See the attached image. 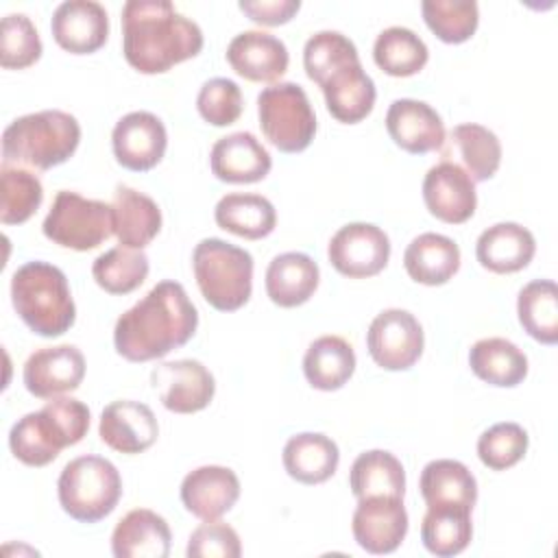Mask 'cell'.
<instances>
[{
	"label": "cell",
	"instance_id": "ab89813d",
	"mask_svg": "<svg viewBox=\"0 0 558 558\" xmlns=\"http://www.w3.org/2000/svg\"><path fill=\"white\" fill-rule=\"evenodd\" d=\"M44 187L37 174L2 163L0 168V222L2 225H22L26 222L41 205Z\"/></svg>",
	"mask_w": 558,
	"mask_h": 558
},
{
	"label": "cell",
	"instance_id": "9c48e42d",
	"mask_svg": "<svg viewBox=\"0 0 558 558\" xmlns=\"http://www.w3.org/2000/svg\"><path fill=\"white\" fill-rule=\"evenodd\" d=\"M44 235L72 251H92L113 235V207L78 192H57L41 225Z\"/></svg>",
	"mask_w": 558,
	"mask_h": 558
},
{
	"label": "cell",
	"instance_id": "484cf974",
	"mask_svg": "<svg viewBox=\"0 0 558 558\" xmlns=\"http://www.w3.org/2000/svg\"><path fill=\"white\" fill-rule=\"evenodd\" d=\"M168 521L148 510L135 508L126 512L111 534V551L116 558H166L170 554Z\"/></svg>",
	"mask_w": 558,
	"mask_h": 558
},
{
	"label": "cell",
	"instance_id": "bcb514c9",
	"mask_svg": "<svg viewBox=\"0 0 558 558\" xmlns=\"http://www.w3.org/2000/svg\"><path fill=\"white\" fill-rule=\"evenodd\" d=\"M190 558H238L242 554L238 532L222 521L201 523L187 538Z\"/></svg>",
	"mask_w": 558,
	"mask_h": 558
},
{
	"label": "cell",
	"instance_id": "4fadbf2b",
	"mask_svg": "<svg viewBox=\"0 0 558 558\" xmlns=\"http://www.w3.org/2000/svg\"><path fill=\"white\" fill-rule=\"evenodd\" d=\"M111 146L116 161L133 172L155 168L168 146L163 122L150 111H131L122 116L111 131Z\"/></svg>",
	"mask_w": 558,
	"mask_h": 558
},
{
	"label": "cell",
	"instance_id": "60d3db41",
	"mask_svg": "<svg viewBox=\"0 0 558 558\" xmlns=\"http://www.w3.org/2000/svg\"><path fill=\"white\" fill-rule=\"evenodd\" d=\"M427 28L445 44H462L480 24V7L473 0H425L421 4Z\"/></svg>",
	"mask_w": 558,
	"mask_h": 558
},
{
	"label": "cell",
	"instance_id": "3957f363",
	"mask_svg": "<svg viewBox=\"0 0 558 558\" xmlns=\"http://www.w3.org/2000/svg\"><path fill=\"white\" fill-rule=\"evenodd\" d=\"M89 408L72 397H54L24 414L9 432L11 453L26 466H46L61 449L81 442L89 429Z\"/></svg>",
	"mask_w": 558,
	"mask_h": 558
},
{
	"label": "cell",
	"instance_id": "d6986e66",
	"mask_svg": "<svg viewBox=\"0 0 558 558\" xmlns=\"http://www.w3.org/2000/svg\"><path fill=\"white\" fill-rule=\"evenodd\" d=\"M386 129L392 142L410 155L440 150L445 144V124L438 111L414 98H397L388 107Z\"/></svg>",
	"mask_w": 558,
	"mask_h": 558
},
{
	"label": "cell",
	"instance_id": "2e32d148",
	"mask_svg": "<svg viewBox=\"0 0 558 558\" xmlns=\"http://www.w3.org/2000/svg\"><path fill=\"white\" fill-rule=\"evenodd\" d=\"M423 201L432 216L447 225L466 222L477 207L473 179L456 161H438L423 179Z\"/></svg>",
	"mask_w": 558,
	"mask_h": 558
},
{
	"label": "cell",
	"instance_id": "e0dca14e",
	"mask_svg": "<svg viewBox=\"0 0 558 558\" xmlns=\"http://www.w3.org/2000/svg\"><path fill=\"white\" fill-rule=\"evenodd\" d=\"M100 440L118 453H142L150 449L159 436V423L155 412L133 399L111 401L98 423Z\"/></svg>",
	"mask_w": 558,
	"mask_h": 558
},
{
	"label": "cell",
	"instance_id": "7a4b0ae2",
	"mask_svg": "<svg viewBox=\"0 0 558 558\" xmlns=\"http://www.w3.org/2000/svg\"><path fill=\"white\" fill-rule=\"evenodd\" d=\"M201 26L170 0H129L122 7V52L142 74H161L203 50Z\"/></svg>",
	"mask_w": 558,
	"mask_h": 558
},
{
	"label": "cell",
	"instance_id": "7402d4cb",
	"mask_svg": "<svg viewBox=\"0 0 558 558\" xmlns=\"http://www.w3.org/2000/svg\"><path fill=\"white\" fill-rule=\"evenodd\" d=\"M209 166L214 177L225 183H257L270 172L272 159L253 133L238 131L211 146Z\"/></svg>",
	"mask_w": 558,
	"mask_h": 558
},
{
	"label": "cell",
	"instance_id": "4dcf8cb0",
	"mask_svg": "<svg viewBox=\"0 0 558 558\" xmlns=\"http://www.w3.org/2000/svg\"><path fill=\"white\" fill-rule=\"evenodd\" d=\"M216 225L244 240H262L275 231V205L262 194H225L214 209Z\"/></svg>",
	"mask_w": 558,
	"mask_h": 558
},
{
	"label": "cell",
	"instance_id": "74e56055",
	"mask_svg": "<svg viewBox=\"0 0 558 558\" xmlns=\"http://www.w3.org/2000/svg\"><path fill=\"white\" fill-rule=\"evenodd\" d=\"M373 59L377 68L390 76H412L425 68L429 50L414 31L390 26L377 35Z\"/></svg>",
	"mask_w": 558,
	"mask_h": 558
},
{
	"label": "cell",
	"instance_id": "7bdbcfd3",
	"mask_svg": "<svg viewBox=\"0 0 558 558\" xmlns=\"http://www.w3.org/2000/svg\"><path fill=\"white\" fill-rule=\"evenodd\" d=\"M41 39L24 13H9L2 17L0 31V65L4 70H24L39 61L41 57Z\"/></svg>",
	"mask_w": 558,
	"mask_h": 558
},
{
	"label": "cell",
	"instance_id": "8fae6325",
	"mask_svg": "<svg viewBox=\"0 0 558 558\" xmlns=\"http://www.w3.org/2000/svg\"><path fill=\"white\" fill-rule=\"evenodd\" d=\"M327 257L349 279L375 277L390 259V240L377 225L349 222L331 235Z\"/></svg>",
	"mask_w": 558,
	"mask_h": 558
},
{
	"label": "cell",
	"instance_id": "5bb4252c",
	"mask_svg": "<svg viewBox=\"0 0 558 558\" xmlns=\"http://www.w3.org/2000/svg\"><path fill=\"white\" fill-rule=\"evenodd\" d=\"M357 545L368 554L395 551L408 534V512L401 497H364L351 519Z\"/></svg>",
	"mask_w": 558,
	"mask_h": 558
},
{
	"label": "cell",
	"instance_id": "4316f807",
	"mask_svg": "<svg viewBox=\"0 0 558 558\" xmlns=\"http://www.w3.org/2000/svg\"><path fill=\"white\" fill-rule=\"evenodd\" d=\"M113 235L120 246L142 251L161 231V209L159 205L126 185H118L113 194Z\"/></svg>",
	"mask_w": 558,
	"mask_h": 558
},
{
	"label": "cell",
	"instance_id": "ac0fdd59",
	"mask_svg": "<svg viewBox=\"0 0 558 558\" xmlns=\"http://www.w3.org/2000/svg\"><path fill=\"white\" fill-rule=\"evenodd\" d=\"M50 31L54 41L70 54H92L109 37V15L100 2L68 0L54 9Z\"/></svg>",
	"mask_w": 558,
	"mask_h": 558
},
{
	"label": "cell",
	"instance_id": "83f0119b",
	"mask_svg": "<svg viewBox=\"0 0 558 558\" xmlns=\"http://www.w3.org/2000/svg\"><path fill=\"white\" fill-rule=\"evenodd\" d=\"M320 281L318 264L296 251L272 257L266 268V294L279 307H296L312 299Z\"/></svg>",
	"mask_w": 558,
	"mask_h": 558
},
{
	"label": "cell",
	"instance_id": "e575fe53",
	"mask_svg": "<svg viewBox=\"0 0 558 558\" xmlns=\"http://www.w3.org/2000/svg\"><path fill=\"white\" fill-rule=\"evenodd\" d=\"M473 508L466 506H427L421 523V541L425 549L438 558L462 554L473 536Z\"/></svg>",
	"mask_w": 558,
	"mask_h": 558
},
{
	"label": "cell",
	"instance_id": "44dd1931",
	"mask_svg": "<svg viewBox=\"0 0 558 558\" xmlns=\"http://www.w3.org/2000/svg\"><path fill=\"white\" fill-rule=\"evenodd\" d=\"M227 61L246 81L272 83L286 74L290 54L279 37L264 31H244L229 41Z\"/></svg>",
	"mask_w": 558,
	"mask_h": 558
},
{
	"label": "cell",
	"instance_id": "ee69618b",
	"mask_svg": "<svg viewBox=\"0 0 558 558\" xmlns=\"http://www.w3.org/2000/svg\"><path fill=\"white\" fill-rule=\"evenodd\" d=\"M527 442V432L519 423H495L480 436L477 456L490 471H506L523 460Z\"/></svg>",
	"mask_w": 558,
	"mask_h": 558
},
{
	"label": "cell",
	"instance_id": "ba28073f",
	"mask_svg": "<svg viewBox=\"0 0 558 558\" xmlns=\"http://www.w3.org/2000/svg\"><path fill=\"white\" fill-rule=\"evenodd\" d=\"M264 137L281 153L305 150L316 135V116L305 89L296 83H275L257 96Z\"/></svg>",
	"mask_w": 558,
	"mask_h": 558
},
{
	"label": "cell",
	"instance_id": "5b68a950",
	"mask_svg": "<svg viewBox=\"0 0 558 558\" xmlns=\"http://www.w3.org/2000/svg\"><path fill=\"white\" fill-rule=\"evenodd\" d=\"M81 142V124L72 113L44 109L13 120L2 133V161L50 170L65 163Z\"/></svg>",
	"mask_w": 558,
	"mask_h": 558
},
{
	"label": "cell",
	"instance_id": "603a6c76",
	"mask_svg": "<svg viewBox=\"0 0 558 558\" xmlns=\"http://www.w3.org/2000/svg\"><path fill=\"white\" fill-rule=\"evenodd\" d=\"M327 111L344 124L362 122L375 107L377 89L360 59L331 72L320 85Z\"/></svg>",
	"mask_w": 558,
	"mask_h": 558
},
{
	"label": "cell",
	"instance_id": "f6af8a7d",
	"mask_svg": "<svg viewBox=\"0 0 558 558\" xmlns=\"http://www.w3.org/2000/svg\"><path fill=\"white\" fill-rule=\"evenodd\" d=\"M196 109L211 126H229L242 116V92L231 78H209L196 96Z\"/></svg>",
	"mask_w": 558,
	"mask_h": 558
},
{
	"label": "cell",
	"instance_id": "f35d334b",
	"mask_svg": "<svg viewBox=\"0 0 558 558\" xmlns=\"http://www.w3.org/2000/svg\"><path fill=\"white\" fill-rule=\"evenodd\" d=\"M148 257L144 251L116 246L94 259L92 277L109 294H129L148 277Z\"/></svg>",
	"mask_w": 558,
	"mask_h": 558
},
{
	"label": "cell",
	"instance_id": "30bf717a",
	"mask_svg": "<svg viewBox=\"0 0 558 558\" xmlns=\"http://www.w3.org/2000/svg\"><path fill=\"white\" fill-rule=\"evenodd\" d=\"M425 336L418 318L401 307L379 312L366 331V349L384 371H408L423 355Z\"/></svg>",
	"mask_w": 558,
	"mask_h": 558
},
{
	"label": "cell",
	"instance_id": "9a60e30c",
	"mask_svg": "<svg viewBox=\"0 0 558 558\" xmlns=\"http://www.w3.org/2000/svg\"><path fill=\"white\" fill-rule=\"evenodd\" d=\"M85 357L74 344L46 347L28 355L24 364V386L37 399H54L81 386Z\"/></svg>",
	"mask_w": 558,
	"mask_h": 558
},
{
	"label": "cell",
	"instance_id": "8d00e7d4",
	"mask_svg": "<svg viewBox=\"0 0 558 558\" xmlns=\"http://www.w3.org/2000/svg\"><path fill=\"white\" fill-rule=\"evenodd\" d=\"M517 314L530 338L541 344L558 342V288L551 279L525 283L517 299Z\"/></svg>",
	"mask_w": 558,
	"mask_h": 558
},
{
	"label": "cell",
	"instance_id": "52a82bcc",
	"mask_svg": "<svg viewBox=\"0 0 558 558\" xmlns=\"http://www.w3.org/2000/svg\"><path fill=\"white\" fill-rule=\"evenodd\" d=\"M59 504L78 523H98L109 517L122 497V477L113 462L100 456L70 460L57 482Z\"/></svg>",
	"mask_w": 558,
	"mask_h": 558
},
{
	"label": "cell",
	"instance_id": "f546056e",
	"mask_svg": "<svg viewBox=\"0 0 558 558\" xmlns=\"http://www.w3.org/2000/svg\"><path fill=\"white\" fill-rule=\"evenodd\" d=\"M403 266L412 281L423 286H442L460 268V248L451 238L427 231L408 244Z\"/></svg>",
	"mask_w": 558,
	"mask_h": 558
},
{
	"label": "cell",
	"instance_id": "1f68e13d",
	"mask_svg": "<svg viewBox=\"0 0 558 558\" xmlns=\"http://www.w3.org/2000/svg\"><path fill=\"white\" fill-rule=\"evenodd\" d=\"M355 371V351L340 336L316 338L303 357V375L307 384L316 390H338L342 388Z\"/></svg>",
	"mask_w": 558,
	"mask_h": 558
},
{
	"label": "cell",
	"instance_id": "ffe728a7",
	"mask_svg": "<svg viewBox=\"0 0 558 558\" xmlns=\"http://www.w3.org/2000/svg\"><path fill=\"white\" fill-rule=\"evenodd\" d=\"M240 497V480L229 466L205 464L190 471L181 482V501L187 512L203 521L227 514Z\"/></svg>",
	"mask_w": 558,
	"mask_h": 558
},
{
	"label": "cell",
	"instance_id": "7dc6e473",
	"mask_svg": "<svg viewBox=\"0 0 558 558\" xmlns=\"http://www.w3.org/2000/svg\"><path fill=\"white\" fill-rule=\"evenodd\" d=\"M238 7L255 24L279 26L299 13L301 0H242Z\"/></svg>",
	"mask_w": 558,
	"mask_h": 558
},
{
	"label": "cell",
	"instance_id": "8992f818",
	"mask_svg": "<svg viewBox=\"0 0 558 558\" xmlns=\"http://www.w3.org/2000/svg\"><path fill=\"white\" fill-rule=\"evenodd\" d=\"M192 268L203 299L218 312H235L253 292V257L248 251L205 238L194 246Z\"/></svg>",
	"mask_w": 558,
	"mask_h": 558
},
{
	"label": "cell",
	"instance_id": "d6a6232c",
	"mask_svg": "<svg viewBox=\"0 0 558 558\" xmlns=\"http://www.w3.org/2000/svg\"><path fill=\"white\" fill-rule=\"evenodd\" d=\"M471 371L497 388H514L527 375L525 353L506 338H482L469 351Z\"/></svg>",
	"mask_w": 558,
	"mask_h": 558
},
{
	"label": "cell",
	"instance_id": "f1b7e54d",
	"mask_svg": "<svg viewBox=\"0 0 558 558\" xmlns=\"http://www.w3.org/2000/svg\"><path fill=\"white\" fill-rule=\"evenodd\" d=\"M281 460L292 480L314 486L327 482L336 473L340 451L329 436L318 432H303L288 438Z\"/></svg>",
	"mask_w": 558,
	"mask_h": 558
},
{
	"label": "cell",
	"instance_id": "7c38bea8",
	"mask_svg": "<svg viewBox=\"0 0 558 558\" xmlns=\"http://www.w3.org/2000/svg\"><path fill=\"white\" fill-rule=\"evenodd\" d=\"M150 384L161 405L174 414L205 410L216 392L214 375L198 360L161 362L150 371Z\"/></svg>",
	"mask_w": 558,
	"mask_h": 558
},
{
	"label": "cell",
	"instance_id": "836d02e7",
	"mask_svg": "<svg viewBox=\"0 0 558 558\" xmlns=\"http://www.w3.org/2000/svg\"><path fill=\"white\" fill-rule=\"evenodd\" d=\"M421 495L427 506H466L477 501V482L473 473L458 460L440 458L423 466L418 480Z\"/></svg>",
	"mask_w": 558,
	"mask_h": 558
},
{
	"label": "cell",
	"instance_id": "d4e9b609",
	"mask_svg": "<svg viewBox=\"0 0 558 558\" xmlns=\"http://www.w3.org/2000/svg\"><path fill=\"white\" fill-rule=\"evenodd\" d=\"M534 253V235L519 222H497L484 229L475 242L477 262L495 275L523 270L532 262Z\"/></svg>",
	"mask_w": 558,
	"mask_h": 558
},
{
	"label": "cell",
	"instance_id": "d590c367",
	"mask_svg": "<svg viewBox=\"0 0 558 558\" xmlns=\"http://www.w3.org/2000/svg\"><path fill=\"white\" fill-rule=\"evenodd\" d=\"M349 486L357 499L377 497V495L403 499L405 471H403V464L397 460V456H392L390 451L371 449L360 453L353 460L351 473H349Z\"/></svg>",
	"mask_w": 558,
	"mask_h": 558
},
{
	"label": "cell",
	"instance_id": "277c9868",
	"mask_svg": "<svg viewBox=\"0 0 558 558\" xmlns=\"http://www.w3.org/2000/svg\"><path fill=\"white\" fill-rule=\"evenodd\" d=\"M11 301L24 325L41 336H63L76 320V305L61 268L26 262L11 277Z\"/></svg>",
	"mask_w": 558,
	"mask_h": 558
},
{
	"label": "cell",
	"instance_id": "cb8c5ba5",
	"mask_svg": "<svg viewBox=\"0 0 558 558\" xmlns=\"http://www.w3.org/2000/svg\"><path fill=\"white\" fill-rule=\"evenodd\" d=\"M442 161H451L458 157L462 161V170L473 179V183L488 181L495 177L501 163V142L499 137L475 122L458 124L445 137L440 146Z\"/></svg>",
	"mask_w": 558,
	"mask_h": 558
},
{
	"label": "cell",
	"instance_id": "b9f144b4",
	"mask_svg": "<svg viewBox=\"0 0 558 558\" xmlns=\"http://www.w3.org/2000/svg\"><path fill=\"white\" fill-rule=\"evenodd\" d=\"M357 59L360 54L355 44L338 31H318L305 41L303 48L305 72L316 85H320L338 68Z\"/></svg>",
	"mask_w": 558,
	"mask_h": 558
},
{
	"label": "cell",
	"instance_id": "6da1fadb",
	"mask_svg": "<svg viewBox=\"0 0 558 558\" xmlns=\"http://www.w3.org/2000/svg\"><path fill=\"white\" fill-rule=\"evenodd\" d=\"M198 327V312L179 281H159L113 327L116 351L129 362H150L183 347Z\"/></svg>",
	"mask_w": 558,
	"mask_h": 558
}]
</instances>
